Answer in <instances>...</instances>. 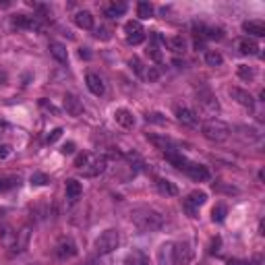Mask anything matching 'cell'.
Listing matches in <instances>:
<instances>
[{"instance_id":"6da1fadb","label":"cell","mask_w":265,"mask_h":265,"mask_svg":"<svg viewBox=\"0 0 265 265\" xmlns=\"http://www.w3.org/2000/svg\"><path fill=\"white\" fill-rule=\"evenodd\" d=\"M131 220L135 222V226L143 230V232H154L164 226V217L159 215L156 210H149V207H139L131 213Z\"/></svg>"},{"instance_id":"7a4b0ae2","label":"cell","mask_w":265,"mask_h":265,"mask_svg":"<svg viewBox=\"0 0 265 265\" xmlns=\"http://www.w3.org/2000/svg\"><path fill=\"white\" fill-rule=\"evenodd\" d=\"M201 133L205 139H210L213 143H222L230 137V126L217 118H212V120H205L201 124Z\"/></svg>"},{"instance_id":"3957f363","label":"cell","mask_w":265,"mask_h":265,"mask_svg":"<svg viewBox=\"0 0 265 265\" xmlns=\"http://www.w3.org/2000/svg\"><path fill=\"white\" fill-rule=\"evenodd\" d=\"M118 245H120V234H118V230L110 228V230H104V232L96 238L94 249H96L98 255H108V253L116 251Z\"/></svg>"},{"instance_id":"277c9868","label":"cell","mask_w":265,"mask_h":265,"mask_svg":"<svg viewBox=\"0 0 265 265\" xmlns=\"http://www.w3.org/2000/svg\"><path fill=\"white\" fill-rule=\"evenodd\" d=\"M195 96H197V104L199 108L210 114V116H213V114L220 112V102H217V98L213 96V91L210 87H199L197 91H195Z\"/></svg>"},{"instance_id":"5b68a950","label":"cell","mask_w":265,"mask_h":265,"mask_svg":"<svg viewBox=\"0 0 265 265\" xmlns=\"http://www.w3.org/2000/svg\"><path fill=\"white\" fill-rule=\"evenodd\" d=\"M106 168H108L106 156H91V154H87L83 166L79 168V170H81L85 176H100V174L106 172Z\"/></svg>"},{"instance_id":"8992f818","label":"cell","mask_w":265,"mask_h":265,"mask_svg":"<svg viewBox=\"0 0 265 265\" xmlns=\"http://www.w3.org/2000/svg\"><path fill=\"white\" fill-rule=\"evenodd\" d=\"M124 38L131 46H139L145 42V29L141 27L139 21H129L124 25Z\"/></svg>"},{"instance_id":"52a82bcc","label":"cell","mask_w":265,"mask_h":265,"mask_svg":"<svg viewBox=\"0 0 265 265\" xmlns=\"http://www.w3.org/2000/svg\"><path fill=\"white\" fill-rule=\"evenodd\" d=\"M182 172H184V174H187L189 178H193L195 182H207V180L212 178L210 168L203 166V164H197V162H189L187 168H184Z\"/></svg>"},{"instance_id":"ba28073f","label":"cell","mask_w":265,"mask_h":265,"mask_svg":"<svg viewBox=\"0 0 265 265\" xmlns=\"http://www.w3.org/2000/svg\"><path fill=\"white\" fill-rule=\"evenodd\" d=\"M205 201H207V193H203V191H193V193L187 195V199H184V210L189 212V215L195 217L197 210H199L201 205H205Z\"/></svg>"},{"instance_id":"9c48e42d","label":"cell","mask_w":265,"mask_h":265,"mask_svg":"<svg viewBox=\"0 0 265 265\" xmlns=\"http://www.w3.org/2000/svg\"><path fill=\"white\" fill-rule=\"evenodd\" d=\"M174 114H176V118H178L182 124H187V126H199V116H197V112L191 110L189 106L176 104V106H174Z\"/></svg>"},{"instance_id":"30bf717a","label":"cell","mask_w":265,"mask_h":265,"mask_svg":"<svg viewBox=\"0 0 265 265\" xmlns=\"http://www.w3.org/2000/svg\"><path fill=\"white\" fill-rule=\"evenodd\" d=\"M158 263L159 265H176V253L174 243H166L158 249Z\"/></svg>"},{"instance_id":"8fae6325","label":"cell","mask_w":265,"mask_h":265,"mask_svg":"<svg viewBox=\"0 0 265 265\" xmlns=\"http://www.w3.org/2000/svg\"><path fill=\"white\" fill-rule=\"evenodd\" d=\"M147 141H152L159 152L164 154H170V152H176V143L170 139L166 135H147Z\"/></svg>"},{"instance_id":"7c38bea8","label":"cell","mask_w":265,"mask_h":265,"mask_svg":"<svg viewBox=\"0 0 265 265\" xmlns=\"http://www.w3.org/2000/svg\"><path fill=\"white\" fill-rule=\"evenodd\" d=\"M230 96H232V100H236L240 106H245L249 110L255 108V100H253V96L249 94L247 89H240V87H230Z\"/></svg>"},{"instance_id":"4fadbf2b","label":"cell","mask_w":265,"mask_h":265,"mask_svg":"<svg viewBox=\"0 0 265 265\" xmlns=\"http://www.w3.org/2000/svg\"><path fill=\"white\" fill-rule=\"evenodd\" d=\"M64 110L71 114V116H81L83 114V102L73 94H66L64 96Z\"/></svg>"},{"instance_id":"5bb4252c","label":"cell","mask_w":265,"mask_h":265,"mask_svg":"<svg viewBox=\"0 0 265 265\" xmlns=\"http://www.w3.org/2000/svg\"><path fill=\"white\" fill-rule=\"evenodd\" d=\"M85 83H87V89H89L94 96H104V91H106V85H104L102 77L96 75V73H89V75L85 77Z\"/></svg>"},{"instance_id":"9a60e30c","label":"cell","mask_w":265,"mask_h":265,"mask_svg":"<svg viewBox=\"0 0 265 265\" xmlns=\"http://www.w3.org/2000/svg\"><path fill=\"white\" fill-rule=\"evenodd\" d=\"M56 255H58L60 259H71L77 255V245L73 243L71 238H66V240H60L58 247H56Z\"/></svg>"},{"instance_id":"2e32d148","label":"cell","mask_w":265,"mask_h":265,"mask_svg":"<svg viewBox=\"0 0 265 265\" xmlns=\"http://www.w3.org/2000/svg\"><path fill=\"white\" fill-rule=\"evenodd\" d=\"M114 120H116L122 129H133L135 126V116H133V112H129V110H124V108H118L116 112H114Z\"/></svg>"},{"instance_id":"e0dca14e","label":"cell","mask_w":265,"mask_h":265,"mask_svg":"<svg viewBox=\"0 0 265 265\" xmlns=\"http://www.w3.org/2000/svg\"><path fill=\"white\" fill-rule=\"evenodd\" d=\"M64 191H66V199L75 201V199L81 197L83 187H81V182H79L77 178H68V180L64 182Z\"/></svg>"},{"instance_id":"ac0fdd59","label":"cell","mask_w":265,"mask_h":265,"mask_svg":"<svg viewBox=\"0 0 265 265\" xmlns=\"http://www.w3.org/2000/svg\"><path fill=\"white\" fill-rule=\"evenodd\" d=\"M13 25L21 29H40V23L36 17H27V15H15L13 17Z\"/></svg>"},{"instance_id":"d6986e66","label":"cell","mask_w":265,"mask_h":265,"mask_svg":"<svg viewBox=\"0 0 265 265\" xmlns=\"http://www.w3.org/2000/svg\"><path fill=\"white\" fill-rule=\"evenodd\" d=\"M156 187H158V191L162 195H166V197H174V195H178V187L172 180H168V178H158Z\"/></svg>"},{"instance_id":"ffe728a7","label":"cell","mask_w":265,"mask_h":265,"mask_svg":"<svg viewBox=\"0 0 265 265\" xmlns=\"http://www.w3.org/2000/svg\"><path fill=\"white\" fill-rule=\"evenodd\" d=\"M50 54L54 56V60H58L60 64H66L68 62V52H66V46L58 44V42H50Z\"/></svg>"},{"instance_id":"44dd1931","label":"cell","mask_w":265,"mask_h":265,"mask_svg":"<svg viewBox=\"0 0 265 265\" xmlns=\"http://www.w3.org/2000/svg\"><path fill=\"white\" fill-rule=\"evenodd\" d=\"M243 31H247L249 36L263 38L265 36V25H263L261 21H245L243 23Z\"/></svg>"},{"instance_id":"7402d4cb","label":"cell","mask_w":265,"mask_h":265,"mask_svg":"<svg viewBox=\"0 0 265 265\" xmlns=\"http://www.w3.org/2000/svg\"><path fill=\"white\" fill-rule=\"evenodd\" d=\"M75 23H77V27H81V29H94V15H91L89 10H79L75 15Z\"/></svg>"},{"instance_id":"603a6c76","label":"cell","mask_w":265,"mask_h":265,"mask_svg":"<svg viewBox=\"0 0 265 265\" xmlns=\"http://www.w3.org/2000/svg\"><path fill=\"white\" fill-rule=\"evenodd\" d=\"M257 50H259V46H257L255 40L245 38V40L238 42V52L243 54V56H253V54H257Z\"/></svg>"},{"instance_id":"cb8c5ba5","label":"cell","mask_w":265,"mask_h":265,"mask_svg":"<svg viewBox=\"0 0 265 265\" xmlns=\"http://www.w3.org/2000/svg\"><path fill=\"white\" fill-rule=\"evenodd\" d=\"M164 156H166V159H168V162H170L172 166H174V168H178V170H184V168H187V164H189V159L184 158V156L178 152V149H176V152L164 154Z\"/></svg>"},{"instance_id":"d4e9b609","label":"cell","mask_w":265,"mask_h":265,"mask_svg":"<svg viewBox=\"0 0 265 265\" xmlns=\"http://www.w3.org/2000/svg\"><path fill=\"white\" fill-rule=\"evenodd\" d=\"M168 48L174 52V54H184L187 52V40H184L182 36H174V38H170L168 42Z\"/></svg>"},{"instance_id":"484cf974","label":"cell","mask_w":265,"mask_h":265,"mask_svg":"<svg viewBox=\"0 0 265 265\" xmlns=\"http://www.w3.org/2000/svg\"><path fill=\"white\" fill-rule=\"evenodd\" d=\"M174 253H176V265H182L191 259V249L187 243H178L174 245Z\"/></svg>"},{"instance_id":"4316f807","label":"cell","mask_w":265,"mask_h":265,"mask_svg":"<svg viewBox=\"0 0 265 265\" xmlns=\"http://www.w3.org/2000/svg\"><path fill=\"white\" fill-rule=\"evenodd\" d=\"M126 13V4L124 2H112L110 6H106V17L108 19H118Z\"/></svg>"},{"instance_id":"83f0119b","label":"cell","mask_w":265,"mask_h":265,"mask_svg":"<svg viewBox=\"0 0 265 265\" xmlns=\"http://www.w3.org/2000/svg\"><path fill=\"white\" fill-rule=\"evenodd\" d=\"M203 38L207 40H222V29H215V27H205V25H195Z\"/></svg>"},{"instance_id":"f1b7e54d","label":"cell","mask_w":265,"mask_h":265,"mask_svg":"<svg viewBox=\"0 0 265 265\" xmlns=\"http://www.w3.org/2000/svg\"><path fill=\"white\" fill-rule=\"evenodd\" d=\"M226 215H228V207H226L224 203H217V205L213 207V210H212V220L217 222V224L224 222V220H226Z\"/></svg>"},{"instance_id":"f546056e","label":"cell","mask_w":265,"mask_h":265,"mask_svg":"<svg viewBox=\"0 0 265 265\" xmlns=\"http://www.w3.org/2000/svg\"><path fill=\"white\" fill-rule=\"evenodd\" d=\"M205 62L210 66H222L224 64V56L220 52H215V50H210V52H205Z\"/></svg>"},{"instance_id":"4dcf8cb0","label":"cell","mask_w":265,"mask_h":265,"mask_svg":"<svg viewBox=\"0 0 265 265\" xmlns=\"http://www.w3.org/2000/svg\"><path fill=\"white\" fill-rule=\"evenodd\" d=\"M124 265H147V257L143 255L141 251H133L129 257H126Z\"/></svg>"},{"instance_id":"1f68e13d","label":"cell","mask_w":265,"mask_h":265,"mask_svg":"<svg viewBox=\"0 0 265 265\" xmlns=\"http://www.w3.org/2000/svg\"><path fill=\"white\" fill-rule=\"evenodd\" d=\"M137 17L139 19H152L154 17V6L149 2H139L137 4Z\"/></svg>"},{"instance_id":"d6a6232c","label":"cell","mask_w":265,"mask_h":265,"mask_svg":"<svg viewBox=\"0 0 265 265\" xmlns=\"http://www.w3.org/2000/svg\"><path fill=\"white\" fill-rule=\"evenodd\" d=\"M236 73H238V77L243 79V81H251L253 77H255V71H253L251 66H247V64H238V68H236Z\"/></svg>"},{"instance_id":"836d02e7","label":"cell","mask_w":265,"mask_h":265,"mask_svg":"<svg viewBox=\"0 0 265 265\" xmlns=\"http://www.w3.org/2000/svg\"><path fill=\"white\" fill-rule=\"evenodd\" d=\"M29 182L33 184V187H44V184H48V182H50V178L46 176L44 172H33L31 178H29Z\"/></svg>"},{"instance_id":"e575fe53","label":"cell","mask_w":265,"mask_h":265,"mask_svg":"<svg viewBox=\"0 0 265 265\" xmlns=\"http://www.w3.org/2000/svg\"><path fill=\"white\" fill-rule=\"evenodd\" d=\"M147 54H149V58L156 60V62H162V60H164V56H162V52H159V48H158V44H156V42H154V44H149Z\"/></svg>"},{"instance_id":"d590c367","label":"cell","mask_w":265,"mask_h":265,"mask_svg":"<svg viewBox=\"0 0 265 265\" xmlns=\"http://www.w3.org/2000/svg\"><path fill=\"white\" fill-rule=\"evenodd\" d=\"M159 75H162V73H159V68H156V66H147L143 79H145V81H149V83H154V81H158V79H159Z\"/></svg>"},{"instance_id":"8d00e7d4","label":"cell","mask_w":265,"mask_h":265,"mask_svg":"<svg viewBox=\"0 0 265 265\" xmlns=\"http://www.w3.org/2000/svg\"><path fill=\"white\" fill-rule=\"evenodd\" d=\"M129 64H131V68H133V71H135L137 75H139V77L143 79V75H145V64H143L139 58H137V56H133V58L129 60Z\"/></svg>"},{"instance_id":"74e56055","label":"cell","mask_w":265,"mask_h":265,"mask_svg":"<svg viewBox=\"0 0 265 265\" xmlns=\"http://www.w3.org/2000/svg\"><path fill=\"white\" fill-rule=\"evenodd\" d=\"M96 38L106 42V40H110V38H112V31H110L108 27H98V29H96Z\"/></svg>"},{"instance_id":"f35d334b","label":"cell","mask_w":265,"mask_h":265,"mask_svg":"<svg viewBox=\"0 0 265 265\" xmlns=\"http://www.w3.org/2000/svg\"><path fill=\"white\" fill-rule=\"evenodd\" d=\"M60 137H62V129H54L50 135H48V139H46V143H56V141H58L60 139Z\"/></svg>"},{"instance_id":"ab89813d","label":"cell","mask_w":265,"mask_h":265,"mask_svg":"<svg viewBox=\"0 0 265 265\" xmlns=\"http://www.w3.org/2000/svg\"><path fill=\"white\" fill-rule=\"evenodd\" d=\"M40 106H42V108H46V110H50L52 114H58V108H56V106H52V104H48L46 100H40Z\"/></svg>"},{"instance_id":"60d3db41","label":"cell","mask_w":265,"mask_h":265,"mask_svg":"<svg viewBox=\"0 0 265 265\" xmlns=\"http://www.w3.org/2000/svg\"><path fill=\"white\" fill-rule=\"evenodd\" d=\"M162 114H147V120H152V122H159V124H164L166 118H159Z\"/></svg>"},{"instance_id":"b9f144b4","label":"cell","mask_w":265,"mask_h":265,"mask_svg":"<svg viewBox=\"0 0 265 265\" xmlns=\"http://www.w3.org/2000/svg\"><path fill=\"white\" fill-rule=\"evenodd\" d=\"M10 156V145H0V159Z\"/></svg>"},{"instance_id":"7bdbcfd3","label":"cell","mask_w":265,"mask_h":265,"mask_svg":"<svg viewBox=\"0 0 265 265\" xmlns=\"http://www.w3.org/2000/svg\"><path fill=\"white\" fill-rule=\"evenodd\" d=\"M13 180H0V191H6V189H10V187H13Z\"/></svg>"},{"instance_id":"ee69618b","label":"cell","mask_w":265,"mask_h":265,"mask_svg":"<svg viewBox=\"0 0 265 265\" xmlns=\"http://www.w3.org/2000/svg\"><path fill=\"white\" fill-rule=\"evenodd\" d=\"M213 189L215 191H226V193H236L234 187H220V184H213Z\"/></svg>"},{"instance_id":"f6af8a7d","label":"cell","mask_w":265,"mask_h":265,"mask_svg":"<svg viewBox=\"0 0 265 265\" xmlns=\"http://www.w3.org/2000/svg\"><path fill=\"white\" fill-rule=\"evenodd\" d=\"M62 152H64V154H73V152H75V143H73V141H68V143L62 147Z\"/></svg>"},{"instance_id":"bcb514c9","label":"cell","mask_w":265,"mask_h":265,"mask_svg":"<svg viewBox=\"0 0 265 265\" xmlns=\"http://www.w3.org/2000/svg\"><path fill=\"white\" fill-rule=\"evenodd\" d=\"M79 56H81V58H85V60H89V58H91V54H89V50H87V48H81V50H79Z\"/></svg>"},{"instance_id":"7dc6e473","label":"cell","mask_w":265,"mask_h":265,"mask_svg":"<svg viewBox=\"0 0 265 265\" xmlns=\"http://www.w3.org/2000/svg\"><path fill=\"white\" fill-rule=\"evenodd\" d=\"M4 129V122H0V131H2Z\"/></svg>"}]
</instances>
